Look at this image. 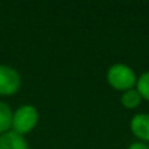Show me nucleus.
Segmentation results:
<instances>
[{
  "label": "nucleus",
  "mask_w": 149,
  "mask_h": 149,
  "mask_svg": "<svg viewBox=\"0 0 149 149\" xmlns=\"http://www.w3.org/2000/svg\"><path fill=\"white\" fill-rule=\"evenodd\" d=\"M106 80L113 89L123 93L136 86L137 76L130 65L124 63H115L111 67H109L106 72Z\"/></svg>",
  "instance_id": "nucleus-1"
},
{
  "label": "nucleus",
  "mask_w": 149,
  "mask_h": 149,
  "mask_svg": "<svg viewBox=\"0 0 149 149\" xmlns=\"http://www.w3.org/2000/svg\"><path fill=\"white\" fill-rule=\"evenodd\" d=\"M39 122V113L36 106L30 103L20 106L13 111L12 116V131L25 136L37 127Z\"/></svg>",
  "instance_id": "nucleus-2"
},
{
  "label": "nucleus",
  "mask_w": 149,
  "mask_h": 149,
  "mask_svg": "<svg viewBox=\"0 0 149 149\" xmlns=\"http://www.w3.org/2000/svg\"><path fill=\"white\" fill-rule=\"evenodd\" d=\"M22 79L16 68L8 64H0V97L15 95L21 89Z\"/></svg>",
  "instance_id": "nucleus-3"
},
{
  "label": "nucleus",
  "mask_w": 149,
  "mask_h": 149,
  "mask_svg": "<svg viewBox=\"0 0 149 149\" xmlns=\"http://www.w3.org/2000/svg\"><path fill=\"white\" fill-rule=\"evenodd\" d=\"M130 130L137 139V141H141L148 144L149 143V114L139 113L134 115L130 120Z\"/></svg>",
  "instance_id": "nucleus-4"
},
{
  "label": "nucleus",
  "mask_w": 149,
  "mask_h": 149,
  "mask_svg": "<svg viewBox=\"0 0 149 149\" xmlns=\"http://www.w3.org/2000/svg\"><path fill=\"white\" fill-rule=\"evenodd\" d=\"M0 149H30V147L25 136L10 130L0 135Z\"/></svg>",
  "instance_id": "nucleus-5"
},
{
  "label": "nucleus",
  "mask_w": 149,
  "mask_h": 149,
  "mask_svg": "<svg viewBox=\"0 0 149 149\" xmlns=\"http://www.w3.org/2000/svg\"><path fill=\"white\" fill-rule=\"evenodd\" d=\"M13 111L10 106L4 101H0V135L12 130Z\"/></svg>",
  "instance_id": "nucleus-6"
},
{
  "label": "nucleus",
  "mask_w": 149,
  "mask_h": 149,
  "mask_svg": "<svg viewBox=\"0 0 149 149\" xmlns=\"http://www.w3.org/2000/svg\"><path fill=\"white\" fill-rule=\"evenodd\" d=\"M141 101H143V98H141V95L139 94V92L136 90V88L126 90V92H123L120 95L122 106H123L124 109H128V110H134V109L139 107Z\"/></svg>",
  "instance_id": "nucleus-7"
},
{
  "label": "nucleus",
  "mask_w": 149,
  "mask_h": 149,
  "mask_svg": "<svg viewBox=\"0 0 149 149\" xmlns=\"http://www.w3.org/2000/svg\"><path fill=\"white\" fill-rule=\"evenodd\" d=\"M136 90L141 95L143 100L149 101V71H145L137 77L136 81Z\"/></svg>",
  "instance_id": "nucleus-8"
},
{
  "label": "nucleus",
  "mask_w": 149,
  "mask_h": 149,
  "mask_svg": "<svg viewBox=\"0 0 149 149\" xmlns=\"http://www.w3.org/2000/svg\"><path fill=\"white\" fill-rule=\"evenodd\" d=\"M127 149H149V145L141 141H135V143H131L127 147Z\"/></svg>",
  "instance_id": "nucleus-9"
}]
</instances>
